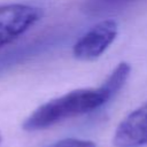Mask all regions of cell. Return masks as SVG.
I'll list each match as a JSON object with an SVG mask.
<instances>
[{"label":"cell","mask_w":147,"mask_h":147,"mask_svg":"<svg viewBox=\"0 0 147 147\" xmlns=\"http://www.w3.org/2000/svg\"><path fill=\"white\" fill-rule=\"evenodd\" d=\"M110 99L102 86L74 90L39 106L25 118L22 127L28 132L45 130L63 121L88 114Z\"/></svg>","instance_id":"obj_1"},{"label":"cell","mask_w":147,"mask_h":147,"mask_svg":"<svg viewBox=\"0 0 147 147\" xmlns=\"http://www.w3.org/2000/svg\"><path fill=\"white\" fill-rule=\"evenodd\" d=\"M131 72V65L127 62H119L111 74L107 77V79L102 83V87L105 91L109 94V96L113 99L125 85L129 76Z\"/></svg>","instance_id":"obj_6"},{"label":"cell","mask_w":147,"mask_h":147,"mask_svg":"<svg viewBox=\"0 0 147 147\" xmlns=\"http://www.w3.org/2000/svg\"><path fill=\"white\" fill-rule=\"evenodd\" d=\"M118 25L114 20H102L91 26L74 45L72 55L80 61H93L100 57L114 42Z\"/></svg>","instance_id":"obj_3"},{"label":"cell","mask_w":147,"mask_h":147,"mask_svg":"<svg viewBox=\"0 0 147 147\" xmlns=\"http://www.w3.org/2000/svg\"><path fill=\"white\" fill-rule=\"evenodd\" d=\"M116 147H139L147 144V102L131 111L116 127Z\"/></svg>","instance_id":"obj_4"},{"label":"cell","mask_w":147,"mask_h":147,"mask_svg":"<svg viewBox=\"0 0 147 147\" xmlns=\"http://www.w3.org/2000/svg\"><path fill=\"white\" fill-rule=\"evenodd\" d=\"M137 0H85L82 10L90 16H100L116 11Z\"/></svg>","instance_id":"obj_5"},{"label":"cell","mask_w":147,"mask_h":147,"mask_svg":"<svg viewBox=\"0 0 147 147\" xmlns=\"http://www.w3.org/2000/svg\"><path fill=\"white\" fill-rule=\"evenodd\" d=\"M1 141H2V134H1V132H0V145H1Z\"/></svg>","instance_id":"obj_8"},{"label":"cell","mask_w":147,"mask_h":147,"mask_svg":"<svg viewBox=\"0 0 147 147\" xmlns=\"http://www.w3.org/2000/svg\"><path fill=\"white\" fill-rule=\"evenodd\" d=\"M47 147H96V146L91 140L78 139V138H65V139L59 140Z\"/></svg>","instance_id":"obj_7"},{"label":"cell","mask_w":147,"mask_h":147,"mask_svg":"<svg viewBox=\"0 0 147 147\" xmlns=\"http://www.w3.org/2000/svg\"><path fill=\"white\" fill-rule=\"evenodd\" d=\"M41 8L25 3L0 6V49L24 34L42 17Z\"/></svg>","instance_id":"obj_2"}]
</instances>
